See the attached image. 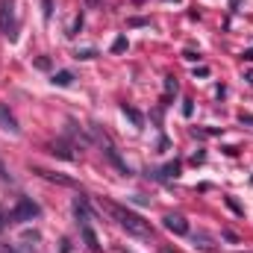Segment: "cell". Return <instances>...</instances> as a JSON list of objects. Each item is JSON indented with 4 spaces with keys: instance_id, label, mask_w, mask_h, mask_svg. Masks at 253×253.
<instances>
[{
    "instance_id": "1",
    "label": "cell",
    "mask_w": 253,
    "mask_h": 253,
    "mask_svg": "<svg viewBox=\"0 0 253 253\" xmlns=\"http://www.w3.org/2000/svg\"><path fill=\"white\" fill-rule=\"evenodd\" d=\"M103 209L124 227L129 236H135V239H150L153 236V230H150V224L141 218V215H135V212H129L124 206H118V203H103Z\"/></svg>"
},
{
    "instance_id": "2",
    "label": "cell",
    "mask_w": 253,
    "mask_h": 253,
    "mask_svg": "<svg viewBox=\"0 0 253 253\" xmlns=\"http://www.w3.org/2000/svg\"><path fill=\"white\" fill-rule=\"evenodd\" d=\"M39 215H42V209H39V203H36L33 197H18L15 209L9 212V221H12V224H27V221L39 218Z\"/></svg>"
},
{
    "instance_id": "3",
    "label": "cell",
    "mask_w": 253,
    "mask_h": 253,
    "mask_svg": "<svg viewBox=\"0 0 253 253\" xmlns=\"http://www.w3.org/2000/svg\"><path fill=\"white\" fill-rule=\"evenodd\" d=\"M0 33L15 42L18 39V18H15V0H0Z\"/></svg>"
},
{
    "instance_id": "4",
    "label": "cell",
    "mask_w": 253,
    "mask_h": 253,
    "mask_svg": "<svg viewBox=\"0 0 253 253\" xmlns=\"http://www.w3.org/2000/svg\"><path fill=\"white\" fill-rule=\"evenodd\" d=\"M71 209H74V218H77V224H80V227H85V224L91 221L88 197H83V194H80V197H74V206H71Z\"/></svg>"
},
{
    "instance_id": "5",
    "label": "cell",
    "mask_w": 253,
    "mask_h": 253,
    "mask_svg": "<svg viewBox=\"0 0 253 253\" xmlns=\"http://www.w3.org/2000/svg\"><path fill=\"white\" fill-rule=\"evenodd\" d=\"M100 147H103V156H106V159H109V162H112V165L124 174V177H129V174H132V171H129V165H126L124 159L118 156V150L112 147V141H106V144H100Z\"/></svg>"
},
{
    "instance_id": "6",
    "label": "cell",
    "mask_w": 253,
    "mask_h": 253,
    "mask_svg": "<svg viewBox=\"0 0 253 253\" xmlns=\"http://www.w3.org/2000/svg\"><path fill=\"white\" fill-rule=\"evenodd\" d=\"M162 221H165V230H171L174 236H186L189 233V221L183 215H165Z\"/></svg>"
},
{
    "instance_id": "7",
    "label": "cell",
    "mask_w": 253,
    "mask_h": 253,
    "mask_svg": "<svg viewBox=\"0 0 253 253\" xmlns=\"http://www.w3.org/2000/svg\"><path fill=\"white\" fill-rule=\"evenodd\" d=\"M50 153H53V156H59V159H65V162H74V159H77V153H74L71 141H65V138H56V141L50 144Z\"/></svg>"
},
{
    "instance_id": "8",
    "label": "cell",
    "mask_w": 253,
    "mask_h": 253,
    "mask_svg": "<svg viewBox=\"0 0 253 253\" xmlns=\"http://www.w3.org/2000/svg\"><path fill=\"white\" fill-rule=\"evenodd\" d=\"M0 129H6V132H12V135H18V132H21V126H18L15 115L9 112V106H6V103H0Z\"/></svg>"
},
{
    "instance_id": "9",
    "label": "cell",
    "mask_w": 253,
    "mask_h": 253,
    "mask_svg": "<svg viewBox=\"0 0 253 253\" xmlns=\"http://www.w3.org/2000/svg\"><path fill=\"white\" fill-rule=\"evenodd\" d=\"M36 174H42L44 180H50V183H56V186H68V189H71V186H77V183H74L71 177H62V174H53V171H44V168H36Z\"/></svg>"
},
{
    "instance_id": "10",
    "label": "cell",
    "mask_w": 253,
    "mask_h": 253,
    "mask_svg": "<svg viewBox=\"0 0 253 253\" xmlns=\"http://www.w3.org/2000/svg\"><path fill=\"white\" fill-rule=\"evenodd\" d=\"M156 177H162V180H177V177H180V162H168V165L162 168V174H156Z\"/></svg>"
},
{
    "instance_id": "11",
    "label": "cell",
    "mask_w": 253,
    "mask_h": 253,
    "mask_svg": "<svg viewBox=\"0 0 253 253\" xmlns=\"http://www.w3.org/2000/svg\"><path fill=\"white\" fill-rule=\"evenodd\" d=\"M83 239H85V245H88V251H100V245H97V236H94V233H91V227H88V224H85V227H83Z\"/></svg>"
},
{
    "instance_id": "12",
    "label": "cell",
    "mask_w": 253,
    "mask_h": 253,
    "mask_svg": "<svg viewBox=\"0 0 253 253\" xmlns=\"http://www.w3.org/2000/svg\"><path fill=\"white\" fill-rule=\"evenodd\" d=\"M121 112H124L135 126H144V118H141V112H138V109H132V106H126V103H124V106H121Z\"/></svg>"
},
{
    "instance_id": "13",
    "label": "cell",
    "mask_w": 253,
    "mask_h": 253,
    "mask_svg": "<svg viewBox=\"0 0 253 253\" xmlns=\"http://www.w3.org/2000/svg\"><path fill=\"white\" fill-rule=\"evenodd\" d=\"M71 83H74V74H71V71H59V74H53V85L65 88V85H71Z\"/></svg>"
},
{
    "instance_id": "14",
    "label": "cell",
    "mask_w": 253,
    "mask_h": 253,
    "mask_svg": "<svg viewBox=\"0 0 253 253\" xmlns=\"http://www.w3.org/2000/svg\"><path fill=\"white\" fill-rule=\"evenodd\" d=\"M194 245L200 248V251H212L215 245H212V239L206 236V233H194Z\"/></svg>"
},
{
    "instance_id": "15",
    "label": "cell",
    "mask_w": 253,
    "mask_h": 253,
    "mask_svg": "<svg viewBox=\"0 0 253 253\" xmlns=\"http://www.w3.org/2000/svg\"><path fill=\"white\" fill-rule=\"evenodd\" d=\"M0 253H33V251H30V245L18 242V245H3V251Z\"/></svg>"
},
{
    "instance_id": "16",
    "label": "cell",
    "mask_w": 253,
    "mask_h": 253,
    "mask_svg": "<svg viewBox=\"0 0 253 253\" xmlns=\"http://www.w3.org/2000/svg\"><path fill=\"white\" fill-rule=\"evenodd\" d=\"M180 88V83H177V77H165V94H174Z\"/></svg>"
},
{
    "instance_id": "17",
    "label": "cell",
    "mask_w": 253,
    "mask_h": 253,
    "mask_svg": "<svg viewBox=\"0 0 253 253\" xmlns=\"http://www.w3.org/2000/svg\"><path fill=\"white\" fill-rule=\"evenodd\" d=\"M124 50H126V39L121 36V39H115V42H112V53H124Z\"/></svg>"
},
{
    "instance_id": "18",
    "label": "cell",
    "mask_w": 253,
    "mask_h": 253,
    "mask_svg": "<svg viewBox=\"0 0 253 253\" xmlns=\"http://www.w3.org/2000/svg\"><path fill=\"white\" fill-rule=\"evenodd\" d=\"M80 30H83V15H77V18H74V24H71V30H68V36H77Z\"/></svg>"
},
{
    "instance_id": "19",
    "label": "cell",
    "mask_w": 253,
    "mask_h": 253,
    "mask_svg": "<svg viewBox=\"0 0 253 253\" xmlns=\"http://www.w3.org/2000/svg\"><path fill=\"white\" fill-rule=\"evenodd\" d=\"M0 183H12V174H9V168L3 165V159H0Z\"/></svg>"
},
{
    "instance_id": "20",
    "label": "cell",
    "mask_w": 253,
    "mask_h": 253,
    "mask_svg": "<svg viewBox=\"0 0 253 253\" xmlns=\"http://www.w3.org/2000/svg\"><path fill=\"white\" fill-rule=\"evenodd\" d=\"M239 124H242V126H248V129H253V115L242 112V115H239Z\"/></svg>"
},
{
    "instance_id": "21",
    "label": "cell",
    "mask_w": 253,
    "mask_h": 253,
    "mask_svg": "<svg viewBox=\"0 0 253 253\" xmlns=\"http://www.w3.org/2000/svg\"><path fill=\"white\" fill-rule=\"evenodd\" d=\"M42 6H44V21H50V15H53V0H42Z\"/></svg>"
},
{
    "instance_id": "22",
    "label": "cell",
    "mask_w": 253,
    "mask_h": 253,
    "mask_svg": "<svg viewBox=\"0 0 253 253\" xmlns=\"http://www.w3.org/2000/svg\"><path fill=\"white\" fill-rule=\"evenodd\" d=\"M191 112H194V103H191V100H183V115L191 118Z\"/></svg>"
},
{
    "instance_id": "23",
    "label": "cell",
    "mask_w": 253,
    "mask_h": 253,
    "mask_svg": "<svg viewBox=\"0 0 253 253\" xmlns=\"http://www.w3.org/2000/svg\"><path fill=\"white\" fill-rule=\"evenodd\" d=\"M91 56H97L94 50H77V59H91Z\"/></svg>"
},
{
    "instance_id": "24",
    "label": "cell",
    "mask_w": 253,
    "mask_h": 253,
    "mask_svg": "<svg viewBox=\"0 0 253 253\" xmlns=\"http://www.w3.org/2000/svg\"><path fill=\"white\" fill-rule=\"evenodd\" d=\"M227 206H230V209H233V212H236V215H242V206H239V203H236V200H233V197H227Z\"/></svg>"
},
{
    "instance_id": "25",
    "label": "cell",
    "mask_w": 253,
    "mask_h": 253,
    "mask_svg": "<svg viewBox=\"0 0 253 253\" xmlns=\"http://www.w3.org/2000/svg\"><path fill=\"white\" fill-rule=\"evenodd\" d=\"M6 224H9V212H6V209H3V206H0V230H3V227H6Z\"/></svg>"
},
{
    "instance_id": "26",
    "label": "cell",
    "mask_w": 253,
    "mask_h": 253,
    "mask_svg": "<svg viewBox=\"0 0 253 253\" xmlns=\"http://www.w3.org/2000/svg\"><path fill=\"white\" fill-rule=\"evenodd\" d=\"M203 159H206V153H203V150H197V153H194V156H191V162H194V165H200V162H203Z\"/></svg>"
},
{
    "instance_id": "27",
    "label": "cell",
    "mask_w": 253,
    "mask_h": 253,
    "mask_svg": "<svg viewBox=\"0 0 253 253\" xmlns=\"http://www.w3.org/2000/svg\"><path fill=\"white\" fill-rule=\"evenodd\" d=\"M186 59H189V62H200V53H194V50H186Z\"/></svg>"
},
{
    "instance_id": "28",
    "label": "cell",
    "mask_w": 253,
    "mask_h": 253,
    "mask_svg": "<svg viewBox=\"0 0 253 253\" xmlns=\"http://www.w3.org/2000/svg\"><path fill=\"white\" fill-rule=\"evenodd\" d=\"M194 77H209V68H206V65H200V68L194 71Z\"/></svg>"
},
{
    "instance_id": "29",
    "label": "cell",
    "mask_w": 253,
    "mask_h": 253,
    "mask_svg": "<svg viewBox=\"0 0 253 253\" xmlns=\"http://www.w3.org/2000/svg\"><path fill=\"white\" fill-rule=\"evenodd\" d=\"M245 59H248V62H253V47H251V50H245Z\"/></svg>"
},
{
    "instance_id": "30",
    "label": "cell",
    "mask_w": 253,
    "mask_h": 253,
    "mask_svg": "<svg viewBox=\"0 0 253 253\" xmlns=\"http://www.w3.org/2000/svg\"><path fill=\"white\" fill-rule=\"evenodd\" d=\"M97 3H100V0H85V6H88V9H94Z\"/></svg>"
},
{
    "instance_id": "31",
    "label": "cell",
    "mask_w": 253,
    "mask_h": 253,
    "mask_svg": "<svg viewBox=\"0 0 253 253\" xmlns=\"http://www.w3.org/2000/svg\"><path fill=\"white\" fill-rule=\"evenodd\" d=\"M245 80H248V83H251V85H253V74H248V77H245Z\"/></svg>"
},
{
    "instance_id": "32",
    "label": "cell",
    "mask_w": 253,
    "mask_h": 253,
    "mask_svg": "<svg viewBox=\"0 0 253 253\" xmlns=\"http://www.w3.org/2000/svg\"><path fill=\"white\" fill-rule=\"evenodd\" d=\"M230 6H233V9H236V6H239V0H230Z\"/></svg>"
},
{
    "instance_id": "33",
    "label": "cell",
    "mask_w": 253,
    "mask_h": 253,
    "mask_svg": "<svg viewBox=\"0 0 253 253\" xmlns=\"http://www.w3.org/2000/svg\"><path fill=\"white\" fill-rule=\"evenodd\" d=\"M162 253H177V251H162Z\"/></svg>"
}]
</instances>
